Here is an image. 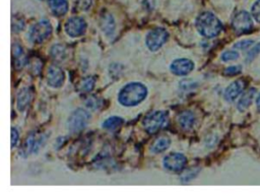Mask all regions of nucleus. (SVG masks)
<instances>
[{
	"label": "nucleus",
	"mask_w": 260,
	"mask_h": 196,
	"mask_svg": "<svg viewBox=\"0 0 260 196\" xmlns=\"http://www.w3.org/2000/svg\"><path fill=\"white\" fill-rule=\"evenodd\" d=\"M149 95L146 85L139 81H131L126 83L118 93V103L125 108H132L140 105Z\"/></svg>",
	"instance_id": "1"
},
{
	"label": "nucleus",
	"mask_w": 260,
	"mask_h": 196,
	"mask_svg": "<svg viewBox=\"0 0 260 196\" xmlns=\"http://www.w3.org/2000/svg\"><path fill=\"white\" fill-rule=\"evenodd\" d=\"M195 27L202 37L213 39L222 33L223 23L213 12L205 11L196 17Z\"/></svg>",
	"instance_id": "2"
},
{
	"label": "nucleus",
	"mask_w": 260,
	"mask_h": 196,
	"mask_svg": "<svg viewBox=\"0 0 260 196\" xmlns=\"http://www.w3.org/2000/svg\"><path fill=\"white\" fill-rule=\"evenodd\" d=\"M169 122L168 113L165 111H154L142 120V126L148 133L155 134L165 128Z\"/></svg>",
	"instance_id": "3"
},
{
	"label": "nucleus",
	"mask_w": 260,
	"mask_h": 196,
	"mask_svg": "<svg viewBox=\"0 0 260 196\" xmlns=\"http://www.w3.org/2000/svg\"><path fill=\"white\" fill-rule=\"evenodd\" d=\"M53 32V26L48 19H41L31 26L27 39L33 44H42L49 39Z\"/></svg>",
	"instance_id": "4"
},
{
	"label": "nucleus",
	"mask_w": 260,
	"mask_h": 196,
	"mask_svg": "<svg viewBox=\"0 0 260 196\" xmlns=\"http://www.w3.org/2000/svg\"><path fill=\"white\" fill-rule=\"evenodd\" d=\"M90 120H91V114L88 110H84L81 108L75 109L70 114L67 121L69 132L71 134H77L81 132L86 126H88Z\"/></svg>",
	"instance_id": "5"
},
{
	"label": "nucleus",
	"mask_w": 260,
	"mask_h": 196,
	"mask_svg": "<svg viewBox=\"0 0 260 196\" xmlns=\"http://www.w3.org/2000/svg\"><path fill=\"white\" fill-rule=\"evenodd\" d=\"M46 142V135L45 134H41L39 136L36 135V133H30L25 141L22 143L18 155L22 158L25 159L27 157H30L33 154H38L39 151L43 148L44 144Z\"/></svg>",
	"instance_id": "6"
},
{
	"label": "nucleus",
	"mask_w": 260,
	"mask_h": 196,
	"mask_svg": "<svg viewBox=\"0 0 260 196\" xmlns=\"http://www.w3.org/2000/svg\"><path fill=\"white\" fill-rule=\"evenodd\" d=\"M169 33L166 29L157 26L151 30L146 36V46L151 52L159 51L168 41Z\"/></svg>",
	"instance_id": "7"
},
{
	"label": "nucleus",
	"mask_w": 260,
	"mask_h": 196,
	"mask_svg": "<svg viewBox=\"0 0 260 196\" xmlns=\"http://www.w3.org/2000/svg\"><path fill=\"white\" fill-rule=\"evenodd\" d=\"M88 29V23L81 16H71L64 24V32L70 38H78L84 35Z\"/></svg>",
	"instance_id": "8"
},
{
	"label": "nucleus",
	"mask_w": 260,
	"mask_h": 196,
	"mask_svg": "<svg viewBox=\"0 0 260 196\" xmlns=\"http://www.w3.org/2000/svg\"><path fill=\"white\" fill-rule=\"evenodd\" d=\"M187 164V158L180 153H171L163 160V166L166 170L173 173H180Z\"/></svg>",
	"instance_id": "9"
},
{
	"label": "nucleus",
	"mask_w": 260,
	"mask_h": 196,
	"mask_svg": "<svg viewBox=\"0 0 260 196\" xmlns=\"http://www.w3.org/2000/svg\"><path fill=\"white\" fill-rule=\"evenodd\" d=\"M232 27L237 35L249 33L253 27L251 15L247 11H240L236 13L232 19Z\"/></svg>",
	"instance_id": "10"
},
{
	"label": "nucleus",
	"mask_w": 260,
	"mask_h": 196,
	"mask_svg": "<svg viewBox=\"0 0 260 196\" xmlns=\"http://www.w3.org/2000/svg\"><path fill=\"white\" fill-rule=\"evenodd\" d=\"M65 73L63 69L57 64H52L47 70V83L53 89H59L64 85Z\"/></svg>",
	"instance_id": "11"
},
{
	"label": "nucleus",
	"mask_w": 260,
	"mask_h": 196,
	"mask_svg": "<svg viewBox=\"0 0 260 196\" xmlns=\"http://www.w3.org/2000/svg\"><path fill=\"white\" fill-rule=\"evenodd\" d=\"M194 62L189 58H177L170 65V71L176 76H186L193 71Z\"/></svg>",
	"instance_id": "12"
},
{
	"label": "nucleus",
	"mask_w": 260,
	"mask_h": 196,
	"mask_svg": "<svg viewBox=\"0 0 260 196\" xmlns=\"http://www.w3.org/2000/svg\"><path fill=\"white\" fill-rule=\"evenodd\" d=\"M99 25L102 32L107 37H112L116 31V21L111 13L108 11H104L99 18Z\"/></svg>",
	"instance_id": "13"
},
{
	"label": "nucleus",
	"mask_w": 260,
	"mask_h": 196,
	"mask_svg": "<svg viewBox=\"0 0 260 196\" xmlns=\"http://www.w3.org/2000/svg\"><path fill=\"white\" fill-rule=\"evenodd\" d=\"M245 86L246 83L243 79H239L231 83V85L225 90L224 93L225 100L228 102L235 101L244 92Z\"/></svg>",
	"instance_id": "14"
},
{
	"label": "nucleus",
	"mask_w": 260,
	"mask_h": 196,
	"mask_svg": "<svg viewBox=\"0 0 260 196\" xmlns=\"http://www.w3.org/2000/svg\"><path fill=\"white\" fill-rule=\"evenodd\" d=\"M33 100V93L30 88L22 87L16 94V108L19 112H24Z\"/></svg>",
	"instance_id": "15"
},
{
	"label": "nucleus",
	"mask_w": 260,
	"mask_h": 196,
	"mask_svg": "<svg viewBox=\"0 0 260 196\" xmlns=\"http://www.w3.org/2000/svg\"><path fill=\"white\" fill-rule=\"evenodd\" d=\"M11 53H12L14 68L16 70L22 69L24 65L27 63V60L24 57V51L22 46L18 43H13L11 46Z\"/></svg>",
	"instance_id": "16"
},
{
	"label": "nucleus",
	"mask_w": 260,
	"mask_h": 196,
	"mask_svg": "<svg viewBox=\"0 0 260 196\" xmlns=\"http://www.w3.org/2000/svg\"><path fill=\"white\" fill-rule=\"evenodd\" d=\"M48 5L55 16H64L69 9L68 0H48Z\"/></svg>",
	"instance_id": "17"
},
{
	"label": "nucleus",
	"mask_w": 260,
	"mask_h": 196,
	"mask_svg": "<svg viewBox=\"0 0 260 196\" xmlns=\"http://www.w3.org/2000/svg\"><path fill=\"white\" fill-rule=\"evenodd\" d=\"M177 122L184 130H190L195 124V116L191 111H183L178 115Z\"/></svg>",
	"instance_id": "18"
},
{
	"label": "nucleus",
	"mask_w": 260,
	"mask_h": 196,
	"mask_svg": "<svg viewBox=\"0 0 260 196\" xmlns=\"http://www.w3.org/2000/svg\"><path fill=\"white\" fill-rule=\"evenodd\" d=\"M96 82H97V77L96 76H86V77H83L81 78L77 86H76V89L79 93H82V94H89L91 93L94 89H95V86H96Z\"/></svg>",
	"instance_id": "19"
},
{
	"label": "nucleus",
	"mask_w": 260,
	"mask_h": 196,
	"mask_svg": "<svg viewBox=\"0 0 260 196\" xmlns=\"http://www.w3.org/2000/svg\"><path fill=\"white\" fill-rule=\"evenodd\" d=\"M51 58L56 62H61L67 57V49L62 44H54L49 51Z\"/></svg>",
	"instance_id": "20"
},
{
	"label": "nucleus",
	"mask_w": 260,
	"mask_h": 196,
	"mask_svg": "<svg viewBox=\"0 0 260 196\" xmlns=\"http://www.w3.org/2000/svg\"><path fill=\"white\" fill-rule=\"evenodd\" d=\"M171 143L172 142H171L170 137L165 136V135L164 136H160L152 144L150 150H151V152L153 154H162V153L166 152L170 148Z\"/></svg>",
	"instance_id": "21"
},
{
	"label": "nucleus",
	"mask_w": 260,
	"mask_h": 196,
	"mask_svg": "<svg viewBox=\"0 0 260 196\" xmlns=\"http://www.w3.org/2000/svg\"><path fill=\"white\" fill-rule=\"evenodd\" d=\"M256 94H257V92H256V89H254V88H251L246 93H244L238 102V105H237L238 110L240 112L246 111L251 106L254 98L256 97Z\"/></svg>",
	"instance_id": "22"
},
{
	"label": "nucleus",
	"mask_w": 260,
	"mask_h": 196,
	"mask_svg": "<svg viewBox=\"0 0 260 196\" xmlns=\"http://www.w3.org/2000/svg\"><path fill=\"white\" fill-rule=\"evenodd\" d=\"M124 123V119L119 117V116H111L109 118H107L106 120H104V122L102 123V127L106 130L109 131H114L117 130L118 128H120Z\"/></svg>",
	"instance_id": "23"
},
{
	"label": "nucleus",
	"mask_w": 260,
	"mask_h": 196,
	"mask_svg": "<svg viewBox=\"0 0 260 196\" xmlns=\"http://www.w3.org/2000/svg\"><path fill=\"white\" fill-rule=\"evenodd\" d=\"M84 106L88 110L97 111L102 107V100L95 95L88 96L84 99Z\"/></svg>",
	"instance_id": "24"
},
{
	"label": "nucleus",
	"mask_w": 260,
	"mask_h": 196,
	"mask_svg": "<svg viewBox=\"0 0 260 196\" xmlns=\"http://www.w3.org/2000/svg\"><path fill=\"white\" fill-rule=\"evenodd\" d=\"M199 172H200V168L198 167H193V168H189V169L183 170L180 175V180L183 183H188L191 180H193L195 177H197Z\"/></svg>",
	"instance_id": "25"
},
{
	"label": "nucleus",
	"mask_w": 260,
	"mask_h": 196,
	"mask_svg": "<svg viewBox=\"0 0 260 196\" xmlns=\"http://www.w3.org/2000/svg\"><path fill=\"white\" fill-rule=\"evenodd\" d=\"M25 21L19 15H13L11 19V30L12 33H20L24 29Z\"/></svg>",
	"instance_id": "26"
},
{
	"label": "nucleus",
	"mask_w": 260,
	"mask_h": 196,
	"mask_svg": "<svg viewBox=\"0 0 260 196\" xmlns=\"http://www.w3.org/2000/svg\"><path fill=\"white\" fill-rule=\"evenodd\" d=\"M239 58V53L235 50H228L225 51L222 55H221V59L224 62H229V61H234L237 60Z\"/></svg>",
	"instance_id": "27"
},
{
	"label": "nucleus",
	"mask_w": 260,
	"mask_h": 196,
	"mask_svg": "<svg viewBox=\"0 0 260 196\" xmlns=\"http://www.w3.org/2000/svg\"><path fill=\"white\" fill-rule=\"evenodd\" d=\"M179 87L184 92H189L197 87V83L193 79H182L179 82Z\"/></svg>",
	"instance_id": "28"
},
{
	"label": "nucleus",
	"mask_w": 260,
	"mask_h": 196,
	"mask_svg": "<svg viewBox=\"0 0 260 196\" xmlns=\"http://www.w3.org/2000/svg\"><path fill=\"white\" fill-rule=\"evenodd\" d=\"M260 53V42L258 43V44H256L255 45V47H253V48H250V50L248 51V53H247V57H246V62H251V61H253L254 59H255V57L256 56L258 55Z\"/></svg>",
	"instance_id": "29"
},
{
	"label": "nucleus",
	"mask_w": 260,
	"mask_h": 196,
	"mask_svg": "<svg viewBox=\"0 0 260 196\" xmlns=\"http://www.w3.org/2000/svg\"><path fill=\"white\" fill-rule=\"evenodd\" d=\"M252 45H254V41L253 40H242V41H239V42L235 43L234 44V48L236 50L244 51V50L250 49L252 47Z\"/></svg>",
	"instance_id": "30"
},
{
	"label": "nucleus",
	"mask_w": 260,
	"mask_h": 196,
	"mask_svg": "<svg viewBox=\"0 0 260 196\" xmlns=\"http://www.w3.org/2000/svg\"><path fill=\"white\" fill-rule=\"evenodd\" d=\"M242 71V66L240 65H233V66H229L225 69L224 74L227 76H235L237 74H239Z\"/></svg>",
	"instance_id": "31"
},
{
	"label": "nucleus",
	"mask_w": 260,
	"mask_h": 196,
	"mask_svg": "<svg viewBox=\"0 0 260 196\" xmlns=\"http://www.w3.org/2000/svg\"><path fill=\"white\" fill-rule=\"evenodd\" d=\"M42 67H43V63L40 59H35L33 63H30V70L34 75H38L41 72Z\"/></svg>",
	"instance_id": "32"
},
{
	"label": "nucleus",
	"mask_w": 260,
	"mask_h": 196,
	"mask_svg": "<svg viewBox=\"0 0 260 196\" xmlns=\"http://www.w3.org/2000/svg\"><path fill=\"white\" fill-rule=\"evenodd\" d=\"M251 14L253 18L260 23V0H257V1L253 4L251 8Z\"/></svg>",
	"instance_id": "33"
},
{
	"label": "nucleus",
	"mask_w": 260,
	"mask_h": 196,
	"mask_svg": "<svg viewBox=\"0 0 260 196\" xmlns=\"http://www.w3.org/2000/svg\"><path fill=\"white\" fill-rule=\"evenodd\" d=\"M93 0H76V6L79 10H88L92 5Z\"/></svg>",
	"instance_id": "34"
},
{
	"label": "nucleus",
	"mask_w": 260,
	"mask_h": 196,
	"mask_svg": "<svg viewBox=\"0 0 260 196\" xmlns=\"http://www.w3.org/2000/svg\"><path fill=\"white\" fill-rule=\"evenodd\" d=\"M19 141V132L16 128L11 127V149H14Z\"/></svg>",
	"instance_id": "35"
},
{
	"label": "nucleus",
	"mask_w": 260,
	"mask_h": 196,
	"mask_svg": "<svg viewBox=\"0 0 260 196\" xmlns=\"http://www.w3.org/2000/svg\"><path fill=\"white\" fill-rule=\"evenodd\" d=\"M65 142H66V139H65L63 136H60L59 138H57V139H56V143H55V145H54L55 150H59V149L65 144Z\"/></svg>",
	"instance_id": "36"
},
{
	"label": "nucleus",
	"mask_w": 260,
	"mask_h": 196,
	"mask_svg": "<svg viewBox=\"0 0 260 196\" xmlns=\"http://www.w3.org/2000/svg\"><path fill=\"white\" fill-rule=\"evenodd\" d=\"M256 106H257V109L260 111V94L256 98Z\"/></svg>",
	"instance_id": "37"
}]
</instances>
